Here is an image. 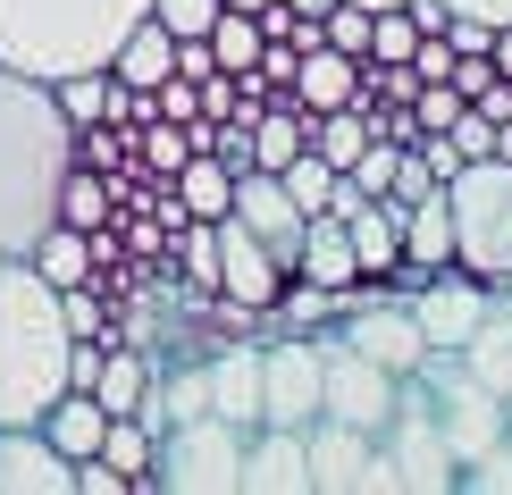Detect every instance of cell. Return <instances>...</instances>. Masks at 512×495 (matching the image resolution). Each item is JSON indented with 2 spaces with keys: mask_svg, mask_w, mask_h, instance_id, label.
<instances>
[{
  "mask_svg": "<svg viewBox=\"0 0 512 495\" xmlns=\"http://www.w3.org/2000/svg\"><path fill=\"white\" fill-rule=\"evenodd\" d=\"M76 168V126L51 84L0 68V261H26L34 235L59 219V185Z\"/></svg>",
  "mask_w": 512,
  "mask_h": 495,
  "instance_id": "6da1fadb",
  "label": "cell"
},
{
  "mask_svg": "<svg viewBox=\"0 0 512 495\" xmlns=\"http://www.w3.org/2000/svg\"><path fill=\"white\" fill-rule=\"evenodd\" d=\"M68 311L26 261H0V420L34 428L51 395H68Z\"/></svg>",
  "mask_w": 512,
  "mask_h": 495,
  "instance_id": "7a4b0ae2",
  "label": "cell"
},
{
  "mask_svg": "<svg viewBox=\"0 0 512 495\" xmlns=\"http://www.w3.org/2000/svg\"><path fill=\"white\" fill-rule=\"evenodd\" d=\"M152 0H0V68L59 84L76 68H110L118 34Z\"/></svg>",
  "mask_w": 512,
  "mask_h": 495,
  "instance_id": "3957f363",
  "label": "cell"
},
{
  "mask_svg": "<svg viewBox=\"0 0 512 495\" xmlns=\"http://www.w3.org/2000/svg\"><path fill=\"white\" fill-rule=\"evenodd\" d=\"M445 219H454V269L504 286L512 277V160H462L445 177Z\"/></svg>",
  "mask_w": 512,
  "mask_h": 495,
  "instance_id": "277c9868",
  "label": "cell"
},
{
  "mask_svg": "<svg viewBox=\"0 0 512 495\" xmlns=\"http://www.w3.org/2000/svg\"><path fill=\"white\" fill-rule=\"evenodd\" d=\"M244 470V428H227L219 412L160 428L152 445V495H236Z\"/></svg>",
  "mask_w": 512,
  "mask_h": 495,
  "instance_id": "5b68a950",
  "label": "cell"
},
{
  "mask_svg": "<svg viewBox=\"0 0 512 495\" xmlns=\"http://www.w3.org/2000/svg\"><path fill=\"white\" fill-rule=\"evenodd\" d=\"M303 454H311V495H395V462H387V445L370 428L311 420Z\"/></svg>",
  "mask_w": 512,
  "mask_h": 495,
  "instance_id": "8992f818",
  "label": "cell"
},
{
  "mask_svg": "<svg viewBox=\"0 0 512 495\" xmlns=\"http://www.w3.org/2000/svg\"><path fill=\"white\" fill-rule=\"evenodd\" d=\"M395 395H403V378H387L378 361H361L345 336H319V420H345V428H387L395 412Z\"/></svg>",
  "mask_w": 512,
  "mask_h": 495,
  "instance_id": "52a82bcc",
  "label": "cell"
},
{
  "mask_svg": "<svg viewBox=\"0 0 512 495\" xmlns=\"http://www.w3.org/2000/svg\"><path fill=\"white\" fill-rule=\"evenodd\" d=\"M429 403V395H420ZM420 403H403L395 395V412L387 428H378V445H387V462H395V495H454V445H445V428L437 412H420Z\"/></svg>",
  "mask_w": 512,
  "mask_h": 495,
  "instance_id": "ba28073f",
  "label": "cell"
},
{
  "mask_svg": "<svg viewBox=\"0 0 512 495\" xmlns=\"http://www.w3.org/2000/svg\"><path fill=\"white\" fill-rule=\"evenodd\" d=\"M319 420V336L261 344V428H311Z\"/></svg>",
  "mask_w": 512,
  "mask_h": 495,
  "instance_id": "9c48e42d",
  "label": "cell"
},
{
  "mask_svg": "<svg viewBox=\"0 0 512 495\" xmlns=\"http://www.w3.org/2000/svg\"><path fill=\"white\" fill-rule=\"evenodd\" d=\"M487 311H496V286L471 277V269H429L412 286V319H420V336H429V353H454Z\"/></svg>",
  "mask_w": 512,
  "mask_h": 495,
  "instance_id": "30bf717a",
  "label": "cell"
},
{
  "mask_svg": "<svg viewBox=\"0 0 512 495\" xmlns=\"http://www.w3.org/2000/svg\"><path fill=\"white\" fill-rule=\"evenodd\" d=\"M345 344H353L361 361H378L387 378H420V361H429V336H420L412 303H395V294L353 303V311H345Z\"/></svg>",
  "mask_w": 512,
  "mask_h": 495,
  "instance_id": "8fae6325",
  "label": "cell"
},
{
  "mask_svg": "<svg viewBox=\"0 0 512 495\" xmlns=\"http://www.w3.org/2000/svg\"><path fill=\"white\" fill-rule=\"evenodd\" d=\"M210 235H219V303H236V311H269V303H277V286H286V269H277L269 252L252 244V227H244V219H210Z\"/></svg>",
  "mask_w": 512,
  "mask_h": 495,
  "instance_id": "7c38bea8",
  "label": "cell"
},
{
  "mask_svg": "<svg viewBox=\"0 0 512 495\" xmlns=\"http://www.w3.org/2000/svg\"><path fill=\"white\" fill-rule=\"evenodd\" d=\"M0 495H76V462L42 428L0 420Z\"/></svg>",
  "mask_w": 512,
  "mask_h": 495,
  "instance_id": "4fadbf2b",
  "label": "cell"
},
{
  "mask_svg": "<svg viewBox=\"0 0 512 495\" xmlns=\"http://www.w3.org/2000/svg\"><path fill=\"white\" fill-rule=\"evenodd\" d=\"M236 495H311L303 428H244V470H236Z\"/></svg>",
  "mask_w": 512,
  "mask_h": 495,
  "instance_id": "5bb4252c",
  "label": "cell"
},
{
  "mask_svg": "<svg viewBox=\"0 0 512 495\" xmlns=\"http://www.w3.org/2000/svg\"><path fill=\"white\" fill-rule=\"evenodd\" d=\"M210 378V412L227 428H261V344H227V353L202 361Z\"/></svg>",
  "mask_w": 512,
  "mask_h": 495,
  "instance_id": "9a60e30c",
  "label": "cell"
},
{
  "mask_svg": "<svg viewBox=\"0 0 512 495\" xmlns=\"http://www.w3.org/2000/svg\"><path fill=\"white\" fill-rule=\"evenodd\" d=\"M286 93L303 101V110H345V101H361V59L328 51V42H311V51H294Z\"/></svg>",
  "mask_w": 512,
  "mask_h": 495,
  "instance_id": "2e32d148",
  "label": "cell"
},
{
  "mask_svg": "<svg viewBox=\"0 0 512 495\" xmlns=\"http://www.w3.org/2000/svg\"><path fill=\"white\" fill-rule=\"evenodd\" d=\"M110 76L126 84V93H152V84H160V76H177V34H168V26H160V17H152V9H143V17H135V26H126V34H118V51H110Z\"/></svg>",
  "mask_w": 512,
  "mask_h": 495,
  "instance_id": "e0dca14e",
  "label": "cell"
},
{
  "mask_svg": "<svg viewBox=\"0 0 512 495\" xmlns=\"http://www.w3.org/2000/svg\"><path fill=\"white\" fill-rule=\"evenodd\" d=\"M403 219V269H454V219H445V185H429L420 202H395Z\"/></svg>",
  "mask_w": 512,
  "mask_h": 495,
  "instance_id": "ac0fdd59",
  "label": "cell"
},
{
  "mask_svg": "<svg viewBox=\"0 0 512 495\" xmlns=\"http://www.w3.org/2000/svg\"><path fill=\"white\" fill-rule=\"evenodd\" d=\"M454 361H462V378H471V386H487L496 403H512V311L496 303L471 336L454 344Z\"/></svg>",
  "mask_w": 512,
  "mask_h": 495,
  "instance_id": "d6986e66",
  "label": "cell"
},
{
  "mask_svg": "<svg viewBox=\"0 0 512 495\" xmlns=\"http://www.w3.org/2000/svg\"><path fill=\"white\" fill-rule=\"evenodd\" d=\"M26 269L42 277V286H59V294H68V286H93V235H84V227H68V219H51V227L34 235Z\"/></svg>",
  "mask_w": 512,
  "mask_h": 495,
  "instance_id": "ffe728a7",
  "label": "cell"
},
{
  "mask_svg": "<svg viewBox=\"0 0 512 495\" xmlns=\"http://www.w3.org/2000/svg\"><path fill=\"white\" fill-rule=\"evenodd\" d=\"M34 428H42V437H51L68 462H84V454L101 445V428H110V412H101V403L84 395V386H68V395H51V412H42Z\"/></svg>",
  "mask_w": 512,
  "mask_h": 495,
  "instance_id": "44dd1931",
  "label": "cell"
},
{
  "mask_svg": "<svg viewBox=\"0 0 512 495\" xmlns=\"http://www.w3.org/2000/svg\"><path fill=\"white\" fill-rule=\"evenodd\" d=\"M143 386H152V353H126V344H101V370H93V386H84V395L101 403V412H135L143 403Z\"/></svg>",
  "mask_w": 512,
  "mask_h": 495,
  "instance_id": "7402d4cb",
  "label": "cell"
},
{
  "mask_svg": "<svg viewBox=\"0 0 512 495\" xmlns=\"http://www.w3.org/2000/svg\"><path fill=\"white\" fill-rule=\"evenodd\" d=\"M202 42H210V68L219 76H261V26H252V9H219Z\"/></svg>",
  "mask_w": 512,
  "mask_h": 495,
  "instance_id": "603a6c76",
  "label": "cell"
},
{
  "mask_svg": "<svg viewBox=\"0 0 512 495\" xmlns=\"http://www.w3.org/2000/svg\"><path fill=\"white\" fill-rule=\"evenodd\" d=\"M336 177H345V168H328L319 152H294L286 168H277V185L294 193V210H303V219H311V210H328V193H336Z\"/></svg>",
  "mask_w": 512,
  "mask_h": 495,
  "instance_id": "cb8c5ba5",
  "label": "cell"
},
{
  "mask_svg": "<svg viewBox=\"0 0 512 495\" xmlns=\"http://www.w3.org/2000/svg\"><path fill=\"white\" fill-rule=\"evenodd\" d=\"M454 495H512V428L487 445V454H471L454 470Z\"/></svg>",
  "mask_w": 512,
  "mask_h": 495,
  "instance_id": "d4e9b609",
  "label": "cell"
},
{
  "mask_svg": "<svg viewBox=\"0 0 512 495\" xmlns=\"http://www.w3.org/2000/svg\"><path fill=\"white\" fill-rule=\"evenodd\" d=\"M319 42L345 59H370V9H353V0H328V17H319Z\"/></svg>",
  "mask_w": 512,
  "mask_h": 495,
  "instance_id": "484cf974",
  "label": "cell"
},
{
  "mask_svg": "<svg viewBox=\"0 0 512 495\" xmlns=\"http://www.w3.org/2000/svg\"><path fill=\"white\" fill-rule=\"evenodd\" d=\"M152 17L177 42H194V34H210V17H219V0H152Z\"/></svg>",
  "mask_w": 512,
  "mask_h": 495,
  "instance_id": "4316f807",
  "label": "cell"
},
{
  "mask_svg": "<svg viewBox=\"0 0 512 495\" xmlns=\"http://www.w3.org/2000/svg\"><path fill=\"white\" fill-rule=\"evenodd\" d=\"M445 143H454L462 160H487V152H496V118H487V110H462L454 126H445Z\"/></svg>",
  "mask_w": 512,
  "mask_h": 495,
  "instance_id": "83f0119b",
  "label": "cell"
},
{
  "mask_svg": "<svg viewBox=\"0 0 512 495\" xmlns=\"http://www.w3.org/2000/svg\"><path fill=\"white\" fill-rule=\"evenodd\" d=\"M412 152H420V168H429L437 185H445V177H454V168H462V152H454V143H445V135H412Z\"/></svg>",
  "mask_w": 512,
  "mask_h": 495,
  "instance_id": "f1b7e54d",
  "label": "cell"
},
{
  "mask_svg": "<svg viewBox=\"0 0 512 495\" xmlns=\"http://www.w3.org/2000/svg\"><path fill=\"white\" fill-rule=\"evenodd\" d=\"M445 17H479V26H512V0H445Z\"/></svg>",
  "mask_w": 512,
  "mask_h": 495,
  "instance_id": "f546056e",
  "label": "cell"
},
{
  "mask_svg": "<svg viewBox=\"0 0 512 495\" xmlns=\"http://www.w3.org/2000/svg\"><path fill=\"white\" fill-rule=\"evenodd\" d=\"M487 68L512 84V26H496V34H487Z\"/></svg>",
  "mask_w": 512,
  "mask_h": 495,
  "instance_id": "4dcf8cb0",
  "label": "cell"
},
{
  "mask_svg": "<svg viewBox=\"0 0 512 495\" xmlns=\"http://www.w3.org/2000/svg\"><path fill=\"white\" fill-rule=\"evenodd\" d=\"M286 9H294V17H311V26H319V17H328V0H286Z\"/></svg>",
  "mask_w": 512,
  "mask_h": 495,
  "instance_id": "1f68e13d",
  "label": "cell"
},
{
  "mask_svg": "<svg viewBox=\"0 0 512 495\" xmlns=\"http://www.w3.org/2000/svg\"><path fill=\"white\" fill-rule=\"evenodd\" d=\"M496 160H512V118H496Z\"/></svg>",
  "mask_w": 512,
  "mask_h": 495,
  "instance_id": "d6a6232c",
  "label": "cell"
},
{
  "mask_svg": "<svg viewBox=\"0 0 512 495\" xmlns=\"http://www.w3.org/2000/svg\"><path fill=\"white\" fill-rule=\"evenodd\" d=\"M353 9H370V17H378V9H403V0H353Z\"/></svg>",
  "mask_w": 512,
  "mask_h": 495,
  "instance_id": "836d02e7",
  "label": "cell"
},
{
  "mask_svg": "<svg viewBox=\"0 0 512 495\" xmlns=\"http://www.w3.org/2000/svg\"><path fill=\"white\" fill-rule=\"evenodd\" d=\"M496 303H504V311H512V277H504V286H496Z\"/></svg>",
  "mask_w": 512,
  "mask_h": 495,
  "instance_id": "e575fe53",
  "label": "cell"
},
{
  "mask_svg": "<svg viewBox=\"0 0 512 495\" xmlns=\"http://www.w3.org/2000/svg\"><path fill=\"white\" fill-rule=\"evenodd\" d=\"M219 9H261V0H219Z\"/></svg>",
  "mask_w": 512,
  "mask_h": 495,
  "instance_id": "d590c367",
  "label": "cell"
}]
</instances>
